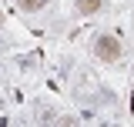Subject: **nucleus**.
Returning <instances> with one entry per match:
<instances>
[{"label": "nucleus", "mask_w": 134, "mask_h": 127, "mask_svg": "<svg viewBox=\"0 0 134 127\" xmlns=\"http://www.w3.org/2000/svg\"><path fill=\"white\" fill-rule=\"evenodd\" d=\"M97 54L104 57V60H114V57H117V40H114V37H100V40H97Z\"/></svg>", "instance_id": "obj_1"}, {"label": "nucleus", "mask_w": 134, "mask_h": 127, "mask_svg": "<svg viewBox=\"0 0 134 127\" xmlns=\"http://www.w3.org/2000/svg\"><path fill=\"white\" fill-rule=\"evenodd\" d=\"M20 3H24V7H40L44 0H20Z\"/></svg>", "instance_id": "obj_2"}, {"label": "nucleus", "mask_w": 134, "mask_h": 127, "mask_svg": "<svg viewBox=\"0 0 134 127\" xmlns=\"http://www.w3.org/2000/svg\"><path fill=\"white\" fill-rule=\"evenodd\" d=\"M94 7H97V0H87V3H84V10H94Z\"/></svg>", "instance_id": "obj_3"}]
</instances>
